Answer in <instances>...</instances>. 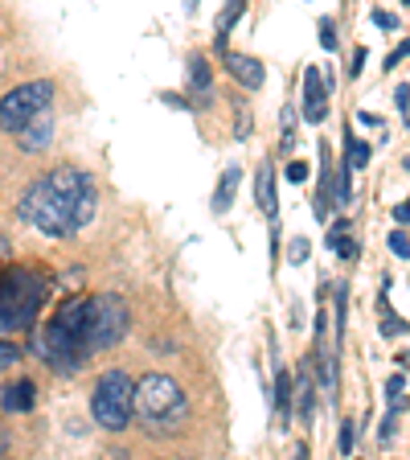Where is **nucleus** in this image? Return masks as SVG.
<instances>
[{
    "mask_svg": "<svg viewBox=\"0 0 410 460\" xmlns=\"http://www.w3.org/2000/svg\"><path fill=\"white\" fill-rule=\"evenodd\" d=\"M300 415L312 420V383H308V374L300 378Z\"/></svg>",
    "mask_w": 410,
    "mask_h": 460,
    "instance_id": "f3484780",
    "label": "nucleus"
},
{
    "mask_svg": "<svg viewBox=\"0 0 410 460\" xmlns=\"http://www.w3.org/2000/svg\"><path fill=\"white\" fill-rule=\"evenodd\" d=\"M320 46H325L328 54L336 49V25H333V21H320Z\"/></svg>",
    "mask_w": 410,
    "mask_h": 460,
    "instance_id": "412c9836",
    "label": "nucleus"
},
{
    "mask_svg": "<svg viewBox=\"0 0 410 460\" xmlns=\"http://www.w3.org/2000/svg\"><path fill=\"white\" fill-rule=\"evenodd\" d=\"M33 402H38V386L33 383H13L9 391L0 394V407H4V411H33Z\"/></svg>",
    "mask_w": 410,
    "mask_h": 460,
    "instance_id": "9d476101",
    "label": "nucleus"
},
{
    "mask_svg": "<svg viewBox=\"0 0 410 460\" xmlns=\"http://www.w3.org/2000/svg\"><path fill=\"white\" fill-rule=\"evenodd\" d=\"M234 190H239V169H226L218 181V198H214V214H226V206L234 201Z\"/></svg>",
    "mask_w": 410,
    "mask_h": 460,
    "instance_id": "f8f14e48",
    "label": "nucleus"
},
{
    "mask_svg": "<svg viewBox=\"0 0 410 460\" xmlns=\"http://www.w3.org/2000/svg\"><path fill=\"white\" fill-rule=\"evenodd\" d=\"M287 181H308V164L304 161H292V164H287Z\"/></svg>",
    "mask_w": 410,
    "mask_h": 460,
    "instance_id": "b1692460",
    "label": "nucleus"
},
{
    "mask_svg": "<svg viewBox=\"0 0 410 460\" xmlns=\"http://www.w3.org/2000/svg\"><path fill=\"white\" fill-rule=\"evenodd\" d=\"M402 329H406V325H402L398 316H394V321H386V325H382V333H386V337H394V333H402Z\"/></svg>",
    "mask_w": 410,
    "mask_h": 460,
    "instance_id": "cd10ccee",
    "label": "nucleus"
},
{
    "mask_svg": "<svg viewBox=\"0 0 410 460\" xmlns=\"http://www.w3.org/2000/svg\"><path fill=\"white\" fill-rule=\"evenodd\" d=\"M275 402H279V415L292 411V374L287 370L275 374Z\"/></svg>",
    "mask_w": 410,
    "mask_h": 460,
    "instance_id": "2eb2a0df",
    "label": "nucleus"
},
{
    "mask_svg": "<svg viewBox=\"0 0 410 460\" xmlns=\"http://www.w3.org/2000/svg\"><path fill=\"white\" fill-rule=\"evenodd\" d=\"M406 201H398V206H394V218H398V226H406Z\"/></svg>",
    "mask_w": 410,
    "mask_h": 460,
    "instance_id": "c85d7f7f",
    "label": "nucleus"
},
{
    "mask_svg": "<svg viewBox=\"0 0 410 460\" xmlns=\"http://www.w3.org/2000/svg\"><path fill=\"white\" fill-rule=\"evenodd\" d=\"M239 13H242V0H230L226 9H222V17H218V46H226V33H230V25L239 21Z\"/></svg>",
    "mask_w": 410,
    "mask_h": 460,
    "instance_id": "dca6fc26",
    "label": "nucleus"
},
{
    "mask_svg": "<svg viewBox=\"0 0 410 460\" xmlns=\"http://www.w3.org/2000/svg\"><path fill=\"white\" fill-rule=\"evenodd\" d=\"M132 378L124 370H111L99 378L95 399H91V415H95L99 428L107 431H124L127 420H132Z\"/></svg>",
    "mask_w": 410,
    "mask_h": 460,
    "instance_id": "423d86ee",
    "label": "nucleus"
},
{
    "mask_svg": "<svg viewBox=\"0 0 410 460\" xmlns=\"http://www.w3.org/2000/svg\"><path fill=\"white\" fill-rule=\"evenodd\" d=\"M373 21H378V25H382V29H398V21H394L390 13H373Z\"/></svg>",
    "mask_w": 410,
    "mask_h": 460,
    "instance_id": "bb28decb",
    "label": "nucleus"
},
{
    "mask_svg": "<svg viewBox=\"0 0 410 460\" xmlns=\"http://www.w3.org/2000/svg\"><path fill=\"white\" fill-rule=\"evenodd\" d=\"M258 206H263L267 218H275V169L271 164L258 169Z\"/></svg>",
    "mask_w": 410,
    "mask_h": 460,
    "instance_id": "9b49d317",
    "label": "nucleus"
},
{
    "mask_svg": "<svg viewBox=\"0 0 410 460\" xmlns=\"http://www.w3.org/2000/svg\"><path fill=\"white\" fill-rule=\"evenodd\" d=\"M49 99H54V83H21L17 91H9V95L0 99V128L4 132H17V128H25L33 115H41L49 107Z\"/></svg>",
    "mask_w": 410,
    "mask_h": 460,
    "instance_id": "0eeeda50",
    "label": "nucleus"
},
{
    "mask_svg": "<svg viewBox=\"0 0 410 460\" xmlns=\"http://www.w3.org/2000/svg\"><path fill=\"white\" fill-rule=\"evenodd\" d=\"M29 124H33V119H29ZM38 132H25V128H21V148H46L49 144V119H38Z\"/></svg>",
    "mask_w": 410,
    "mask_h": 460,
    "instance_id": "4468645a",
    "label": "nucleus"
},
{
    "mask_svg": "<svg viewBox=\"0 0 410 460\" xmlns=\"http://www.w3.org/2000/svg\"><path fill=\"white\" fill-rule=\"evenodd\" d=\"M390 251H394V255H398V259H406V251H410V243H406V230H394V234H390Z\"/></svg>",
    "mask_w": 410,
    "mask_h": 460,
    "instance_id": "4be33fe9",
    "label": "nucleus"
},
{
    "mask_svg": "<svg viewBox=\"0 0 410 460\" xmlns=\"http://www.w3.org/2000/svg\"><path fill=\"white\" fill-rule=\"evenodd\" d=\"M328 247H333L341 259H357V243L349 239V222H336L333 234H328Z\"/></svg>",
    "mask_w": 410,
    "mask_h": 460,
    "instance_id": "ddd939ff",
    "label": "nucleus"
},
{
    "mask_svg": "<svg viewBox=\"0 0 410 460\" xmlns=\"http://www.w3.org/2000/svg\"><path fill=\"white\" fill-rule=\"evenodd\" d=\"M17 358H21V349H17V345H9V341H0V370H9V366H13V362H17Z\"/></svg>",
    "mask_w": 410,
    "mask_h": 460,
    "instance_id": "5701e85b",
    "label": "nucleus"
},
{
    "mask_svg": "<svg viewBox=\"0 0 410 460\" xmlns=\"http://www.w3.org/2000/svg\"><path fill=\"white\" fill-rule=\"evenodd\" d=\"M95 214V185L91 177L78 169H54L41 181L29 185V193L21 198V218L33 222L38 230L62 239L74 234L78 226H86Z\"/></svg>",
    "mask_w": 410,
    "mask_h": 460,
    "instance_id": "f257e3e1",
    "label": "nucleus"
},
{
    "mask_svg": "<svg viewBox=\"0 0 410 460\" xmlns=\"http://www.w3.org/2000/svg\"><path fill=\"white\" fill-rule=\"evenodd\" d=\"M386 394H390V402L394 407H402V402H406V378H390V386H386Z\"/></svg>",
    "mask_w": 410,
    "mask_h": 460,
    "instance_id": "6ab92c4d",
    "label": "nucleus"
},
{
    "mask_svg": "<svg viewBox=\"0 0 410 460\" xmlns=\"http://www.w3.org/2000/svg\"><path fill=\"white\" fill-rule=\"evenodd\" d=\"M86 296H70L66 305L57 308V316L46 325V333H41V354H46V362L54 366V370H70L74 374L78 366L86 362Z\"/></svg>",
    "mask_w": 410,
    "mask_h": 460,
    "instance_id": "f03ea898",
    "label": "nucleus"
},
{
    "mask_svg": "<svg viewBox=\"0 0 410 460\" xmlns=\"http://www.w3.org/2000/svg\"><path fill=\"white\" fill-rule=\"evenodd\" d=\"M287 255H292V263H304V255H308V243L304 239H296L292 247H287Z\"/></svg>",
    "mask_w": 410,
    "mask_h": 460,
    "instance_id": "a878e982",
    "label": "nucleus"
},
{
    "mask_svg": "<svg viewBox=\"0 0 410 460\" xmlns=\"http://www.w3.org/2000/svg\"><path fill=\"white\" fill-rule=\"evenodd\" d=\"M132 407L148 423H177V420H185V394H181V386L172 383V378H164V374H148V378H140V383H135Z\"/></svg>",
    "mask_w": 410,
    "mask_h": 460,
    "instance_id": "20e7f679",
    "label": "nucleus"
},
{
    "mask_svg": "<svg viewBox=\"0 0 410 460\" xmlns=\"http://www.w3.org/2000/svg\"><path fill=\"white\" fill-rule=\"evenodd\" d=\"M86 349L95 354V349H111L119 337L127 333V308L119 296L103 292V296H86Z\"/></svg>",
    "mask_w": 410,
    "mask_h": 460,
    "instance_id": "39448f33",
    "label": "nucleus"
},
{
    "mask_svg": "<svg viewBox=\"0 0 410 460\" xmlns=\"http://www.w3.org/2000/svg\"><path fill=\"white\" fill-rule=\"evenodd\" d=\"M341 452H345V456L353 452V420H345V431H341Z\"/></svg>",
    "mask_w": 410,
    "mask_h": 460,
    "instance_id": "393cba45",
    "label": "nucleus"
},
{
    "mask_svg": "<svg viewBox=\"0 0 410 460\" xmlns=\"http://www.w3.org/2000/svg\"><path fill=\"white\" fill-rule=\"evenodd\" d=\"M304 115L312 119V124H320L328 115V95H325V78H320V70H308L304 75Z\"/></svg>",
    "mask_w": 410,
    "mask_h": 460,
    "instance_id": "6e6552de",
    "label": "nucleus"
},
{
    "mask_svg": "<svg viewBox=\"0 0 410 460\" xmlns=\"http://www.w3.org/2000/svg\"><path fill=\"white\" fill-rule=\"evenodd\" d=\"M226 70L239 78L242 86H250V91H255V86H263V78H267L263 62H255L250 54H226Z\"/></svg>",
    "mask_w": 410,
    "mask_h": 460,
    "instance_id": "1a4fd4ad",
    "label": "nucleus"
},
{
    "mask_svg": "<svg viewBox=\"0 0 410 460\" xmlns=\"http://www.w3.org/2000/svg\"><path fill=\"white\" fill-rule=\"evenodd\" d=\"M365 161H370V144H357V140H349V164H353V169H362Z\"/></svg>",
    "mask_w": 410,
    "mask_h": 460,
    "instance_id": "aec40b11",
    "label": "nucleus"
},
{
    "mask_svg": "<svg viewBox=\"0 0 410 460\" xmlns=\"http://www.w3.org/2000/svg\"><path fill=\"white\" fill-rule=\"evenodd\" d=\"M189 78L201 86V91L210 86V70H205V62H201V58H189Z\"/></svg>",
    "mask_w": 410,
    "mask_h": 460,
    "instance_id": "a211bd4d",
    "label": "nucleus"
},
{
    "mask_svg": "<svg viewBox=\"0 0 410 460\" xmlns=\"http://www.w3.org/2000/svg\"><path fill=\"white\" fill-rule=\"evenodd\" d=\"M46 276L29 268H9L0 271V333H21L33 329L38 308L46 305Z\"/></svg>",
    "mask_w": 410,
    "mask_h": 460,
    "instance_id": "7ed1b4c3",
    "label": "nucleus"
}]
</instances>
